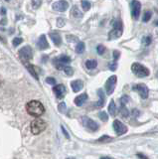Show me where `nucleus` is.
I'll use <instances>...</instances> for the list:
<instances>
[{"mask_svg":"<svg viewBox=\"0 0 158 159\" xmlns=\"http://www.w3.org/2000/svg\"><path fill=\"white\" fill-rule=\"evenodd\" d=\"M26 111L32 116H40L45 111V108L39 101H31L26 104Z\"/></svg>","mask_w":158,"mask_h":159,"instance_id":"nucleus-1","label":"nucleus"},{"mask_svg":"<svg viewBox=\"0 0 158 159\" xmlns=\"http://www.w3.org/2000/svg\"><path fill=\"white\" fill-rule=\"evenodd\" d=\"M131 71L134 73V75L137 76L138 78H144L150 74L149 70H148L146 67L142 66V65L139 63H133L131 65Z\"/></svg>","mask_w":158,"mask_h":159,"instance_id":"nucleus-2","label":"nucleus"},{"mask_svg":"<svg viewBox=\"0 0 158 159\" xmlns=\"http://www.w3.org/2000/svg\"><path fill=\"white\" fill-rule=\"evenodd\" d=\"M46 126H47V124L45 121L43 120V119L36 118L31 122V125H30L31 132L33 134H39V133H41L43 130H45Z\"/></svg>","mask_w":158,"mask_h":159,"instance_id":"nucleus-3","label":"nucleus"},{"mask_svg":"<svg viewBox=\"0 0 158 159\" xmlns=\"http://www.w3.org/2000/svg\"><path fill=\"white\" fill-rule=\"evenodd\" d=\"M122 34V23L120 20H115V22L113 23V29L108 33V39L115 40L121 36Z\"/></svg>","mask_w":158,"mask_h":159,"instance_id":"nucleus-4","label":"nucleus"},{"mask_svg":"<svg viewBox=\"0 0 158 159\" xmlns=\"http://www.w3.org/2000/svg\"><path fill=\"white\" fill-rule=\"evenodd\" d=\"M82 122L84 124V126L87 127L90 131H97L98 129V124L95 120H93V119H91L88 116H83Z\"/></svg>","mask_w":158,"mask_h":159,"instance_id":"nucleus-5","label":"nucleus"},{"mask_svg":"<svg viewBox=\"0 0 158 159\" xmlns=\"http://www.w3.org/2000/svg\"><path fill=\"white\" fill-rule=\"evenodd\" d=\"M132 89H133V91H136L138 93H139V96L142 98H148L149 89H148L146 84H134V86L132 87Z\"/></svg>","mask_w":158,"mask_h":159,"instance_id":"nucleus-6","label":"nucleus"},{"mask_svg":"<svg viewBox=\"0 0 158 159\" xmlns=\"http://www.w3.org/2000/svg\"><path fill=\"white\" fill-rule=\"evenodd\" d=\"M18 54H19V57L21 58L22 61H28V60L32 59V57H33V51L29 46H25L22 49H20Z\"/></svg>","mask_w":158,"mask_h":159,"instance_id":"nucleus-7","label":"nucleus"},{"mask_svg":"<svg viewBox=\"0 0 158 159\" xmlns=\"http://www.w3.org/2000/svg\"><path fill=\"white\" fill-rule=\"evenodd\" d=\"M116 82H117V78L116 76H111L107 79V81L106 83V93L107 94H111L113 93L115 89V86H116Z\"/></svg>","mask_w":158,"mask_h":159,"instance_id":"nucleus-8","label":"nucleus"},{"mask_svg":"<svg viewBox=\"0 0 158 159\" xmlns=\"http://www.w3.org/2000/svg\"><path fill=\"white\" fill-rule=\"evenodd\" d=\"M140 10H141V3L139 1H137V0H133L131 2V15L133 19L137 20L139 18Z\"/></svg>","mask_w":158,"mask_h":159,"instance_id":"nucleus-9","label":"nucleus"},{"mask_svg":"<svg viewBox=\"0 0 158 159\" xmlns=\"http://www.w3.org/2000/svg\"><path fill=\"white\" fill-rule=\"evenodd\" d=\"M113 129H115V131L116 132V134L118 135H122V134H124L127 132V127L124 123H122L120 120H115L113 121Z\"/></svg>","mask_w":158,"mask_h":159,"instance_id":"nucleus-10","label":"nucleus"},{"mask_svg":"<svg viewBox=\"0 0 158 159\" xmlns=\"http://www.w3.org/2000/svg\"><path fill=\"white\" fill-rule=\"evenodd\" d=\"M52 7L54 10H56V11L64 12L69 8V4L67 1H65V0H60V1H57V2L54 3L52 5Z\"/></svg>","mask_w":158,"mask_h":159,"instance_id":"nucleus-11","label":"nucleus"},{"mask_svg":"<svg viewBox=\"0 0 158 159\" xmlns=\"http://www.w3.org/2000/svg\"><path fill=\"white\" fill-rule=\"evenodd\" d=\"M54 93H55L56 97L58 98H62L65 97L66 94V87L64 84H57V86L54 88Z\"/></svg>","mask_w":158,"mask_h":159,"instance_id":"nucleus-12","label":"nucleus"},{"mask_svg":"<svg viewBox=\"0 0 158 159\" xmlns=\"http://www.w3.org/2000/svg\"><path fill=\"white\" fill-rule=\"evenodd\" d=\"M37 46L40 50H45L47 48H49V43L47 42V39L45 35H41L40 38L38 40V43H37Z\"/></svg>","mask_w":158,"mask_h":159,"instance_id":"nucleus-13","label":"nucleus"},{"mask_svg":"<svg viewBox=\"0 0 158 159\" xmlns=\"http://www.w3.org/2000/svg\"><path fill=\"white\" fill-rule=\"evenodd\" d=\"M97 94H98V97H100V101L96 103V107H102L106 103V94H105V93H103L102 89H97Z\"/></svg>","mask_w":158,"mask_h":159,"instance_id":"nucleus-14","label":"nucleus"},{"mask_svg":"<svg viewBox=\"0 0 158 159\" xmlns=\"http://www.w3.org/2000/svg\"><path fill=\"white\" fill-rule=\"evenodd\" d=\"M49 36L52 39V41L54 42V44L56 45V46H61V43H62V38L60 36V34L57 33V32H51L49 34Z\"/></svg>","mask_w":158,"mask_h":159,"instance_id":"nucleus-15","label":"nucleus"},{"mask_svg":"<svg viewBox=\"0 0 158 159\" xmlns=\"http://www.w3.org/2000/svg\"><path fill=\"white\" fill-rule=\"evenodd\" d=\"M71 87H72V89L74 92L78 93L84 88V83L81 81V80H76V81H73L71 83Z\"/></svg>","mask_w":158,"mask_h":159,"instance_id":"nucleus-16","label":"nucleus"},{"mask_svg":"<svg viewBox=\"0 0 158 159\" xmlns=\"http://www.w3.org/2000/svg\"><path fill=\"white\" fill-rule=\"evenodd\" d=\"M88 99V94L87 93H82L80 94L79 97H77L75 98V103H76V106L78 107H82L84 103L86 102V101Z\"/></svg>","mask_w":158,"mask_h":159,"instance_id":"nucleus-17","label":"nucleus"},{"mask_svg":"<svg viewBox=\"0 0 158 159\" xmlns=\"http://www.w3.org/2000/svg\"><path fill=\"white\" fill-rule=\"evenodd\" d=\"M23 62V64L25 65V67H26V69L29 71V73H30L32 76L34 77V79H36V80H39V77H38V75H37V73H36V71L34 70V67H33V65H30L29 64L27 61H22Z\"/></svg>","mask_w":158,"mask_h":159,"instance_id":"nucleus-18","label":"nucleus"},{"mask_svg":"<svg viewBox=\"0 0 158 159\" xmlns=\"http://www.w3.org/2000/svg\"><path fill=\"white\" fill-rule=\"evenodd\" d=\"M108 112L111 116H115L116 114V106H115V102L113 99H111L110 104H108Z\"/></svg>","mask_w":158,"mask_h":159,"instance_id":"nucleus-19","label":"nucleus"},{"mask_svg":"<svg viewBox=\"0 0 158 159\" xmlns=\"http://www.w3.org/2000/svg\"><path fill=\"white\" fill-rule=\"evenodd\" d=\"M71 15L73 17H75V18H78V19H80L83 17V13L79 10V8L77 6H74L73 7V10H72V12H71Z\"/></svg>","mask_w":158,"mask_h":159,"instance_id":"nucleus-20","label":"nucleus"},{"mask_svg":"<svg viewBox=\"0 0 158 159\" xmlns=\"http://www.w3.org/2000/svg\"><path fill=\"white\" fill-rule=\"evenodd\" d=\"M85 49H86L85 43H84V42H79L78 45L76 46V53L83 54L84 52H85Z\"/></svg>","mask_w":158,"mask_h":159,"instance_id":"nucleus-21","label":"nucleus"},{"mask_svg":"<svg viewBox=\"0 0 158 159\" xmlns=\"http://www.w3.org/2000/svg\"><path fill=\"white\" fill-rule=\"evenodd\" d=\"M97 62L96 61V60H88V61L86 62V67L90 70L97 68Z\"/></svg>","mask_w":158,"mask_h":159,"instance_id":"nucleus-22","label":"nucleus"},{"mask_svg":"<svg viewBox=\"0 0 158 159\" xmlns=\"http://www.w3.org/2000/svg\"><path fill=\"white\" fill-rule=\"evenodd\" d=\"M53 63H54V65H55V67H56L58 70H64V69H65V67H66V66H65V64H63L58 58L54 59V60H53Z\"/></svg>","mask_w":158,"mask_h":159,"instance_id":"nucleus-23","label":"nucleus"},{"mask_svg":"<svg viewBox=\"0 0 158 159\" xmlns=\"http://www.w3.org/2000/svg\"><path fill=\"white\" fill-rule=\"evenodd\" d=\"M60 61L63 63V64H68V63H70L71 62V58L69 57V56H67V55H61L60 57L58 58Z\"/></svg>","mask_w":158,"mask_h":159,"instance_id":"nucleus-24","label":"nucleus"},{"mask_svg":"<svg viewBox=\"0 0 158 159\" xmlns=\"http://www.w3.org/2000/svg\"><path fill=\"white\" fill-rule=\"evenodd\" d=\"M151 41H152L151 36H145L144 38L142 39V43H143L144 46H149V45L151 44Z\"/></svg>","mask_w":158,"mask_h":159,"instance_id":"nucleus-25","label":"nucleus"},{"mask_svg":"<svg viewBox=\"0 0 158 159\" xmlns=\"http://www.w3.org/2000/svg\"><path fill=\"white\" fill-rule=\"evenodd\" d=\"M120 114H121L123 117H127L128 116V111H127V108L125 107V106H122V104H121V107L120 109Z\"/></svg>","mask_w":158,"mask_h":159,"instance_id":"nucleus-26","label":"nucleus"},{"mask_svg":"<svg viewBox=\"0 0 158 159\" xmlns=\"http://www.w3.org/2000/svg\"><path fill=\"white\" fill-rule=\"evenodd\" d=\"M82 7L84 10H86V11H88V10L91 9V3L87 1V0H83L82 1Z\"/></svg>","mask_w":158,"mask_h":159,"instance_id":"nucleus-27","label":"nucleus"},{"mask_svg":"<svg viewBox=\"0 0 158 159\" xmlns=\"http://www.w3.org/2000/svg\"><path fill=\"white\" fill-rule=\"evenodd\" d=\"M151 16H152V13L150 11H146L144 15H143V22H148L150 20Z\"/></svg>","mask_w":158,"mask_h":159,"instance_id":"nucleus-28","label":"nucleus"},{"mask_svg":"<svg viewBox=\"0 0 158 159\" xmlns=\"http://www.w3.org/2000/svg\"><path fill=\"white\" fill-rule=\"evenodd\" d=\"M97 52L98 55H102L106 52V47L102 46V45H98V46L97 47Z\"/></svg>","mask_w":158,"mask_h":159,"instance_id":"nucleus-29","label":"nucleus"},{"mask_svg":"<svg viewBox=\"0 0 158 159\" xmlns=\"http://www.w3.org/2000/svg\"><path fill=\"white\" fill-rule=\"evenodd\" d=\"M64 72H65L68 76H73V74H74V70L73 68L71 67H69V66H66L65 69H64Z\"/></svg>","mask_w":158,"mask_h":159,"instance_id":"nucleus-30","label":"nucleus"},{"mask_svg":"<svg viewBox=\"0 0 158 159\" xmlns=\"http://www.w3.org/2000/svg\"><path fill=\"white\" fill-rule=\"evenodd\" d=\"M41 2H42V0H32L33 7L35 8V9H38L39 7L41 6Z\"/></svg>","mask_w":158,"mask_h":159,"instance_id":"nucleus-31","label":"nucleus"},{"mask_svg":"<svg viewBox=\"0 0 158 159\" xmlns=\"http://www.w3.org/2000/svg\"><path fill=\"white\" fill-rule=\"evenodd\" d=\"M58 108H59V111L60 112H65L66 111V108H67V107H66V103L65 102H61L60 104L58 106Z\"/></svg>","mask_w":158,"mask_h":159,"instance_id":"nucleus-32","label":"nucleus"},{"mask_svg":"<svg viewBox=\"0 0 158 159\" xmlns=\"http://www.w3.org/2000/svg\"><path fill=\"white\" fill-rule=\"evenodd\" d=\"M67 38V41L68 42H78L79 41V39L75 36H73V35H68V36L66 37Z\"/></svg>","mask_w":158,"mask_h":159,"instance_id":"nucleus-33","label":"nucleus"},{"mask_svg":"<svg viewBox=\"0 0 158 159\" xmlns=\"http://www.w3.org/2000/svg\"><path fill=\"white\" fill-rule=\"evenodd\" d=\"M23 42V39L22 38H15L13 40V46L14 47H17V46H19L21 43Z\"/></svg>","mask_w":158,"mask_h":159,"instance_id":"nucleus-34","label":"nucleus"},{"mask_svg":"<svg viewBox=\"0 0 158 159\" xmlns=\"http://www.w3.org/2000/svg\"><path fill=\"white\" fill-rule=\"evenodd\" d=\"M98 116H100V118L102 119V121H106L108 117H107V114L105 112V111H101L100 113H98Z\"/></svg>","mask_w":158,"mask_h":159,"instance_id":"nucleus-35","label":"nucleus"},{"mask_svg":"<svg viewBox=\"0 0 158 159\" xmlns=\"http://www.w3.org/2000/svg\"><path fill=\"white\" fill-rule=\"evenodd\" d=\"M108 67H110V69L111 70V71H115L116 68H117V64H116V61L112 62V63H110V65H108Z\"/></svg>","mask_w":158,"mask_h":159,"instance_id":"nucleus-36","label":"nucleus"},{"mask_svg":"<svg viewBox=\"0 0 158 159\" xmlns=\"http://www.w3.org/2000/svg\"><path fill=\"white\" fill-rule=\"evenodd\" d=\"M128 99H129V98H128L127 96H123L120 98V102H121L122 106H125V104L127 103V102H128Z\"/></svg>","mask_w":158,"mask_h":159,"instance_id":"nucleus-37","label":"nucleus"},{"mask_svg":"<svg viewBox=\"0 0 158 159\" xmlns=\"http://www.w3.org/2000/svg\"><path fill=\"white\" fill-rule=\"evenodd\" d=\"M46 82L49 84H56V80L54 79V78H51V77H49L46 79Z\"/></svg>","mask_w":158,"mask_h":159,"instance_id":"nucleus-38","label":"nucleus"},{"mask_svg":"<svg viewBox=\"0 0 158 159\" xmlns=\"http://www.w3.org/2000/svg\"><path fill=\"white\" fill-rule=\"evenodd\" d=\"M57 25H58V27H63L64 25H65V21L60 17V18H58V21H57Z\"/></svg>","mask_w":158,"mask_h":159,"instance_id":"nucleus-39","label":"nucleus"},{"mask_svg":"<svg viewBox=\"0 0 158 159\" xmlns=\"http://www.w3.org/2000/svg\"><path fill=\"white\" fill-rule=\"evenodd\" d=\"M111 137H110V136H106V135H105V136H102V137H101L100 139H98V141H107V140H111Z\"/></svg>","mask_w":158,"mask_h":159,"instance_id":"nucleus-40","label":"nucleus"},{"mask_svg":"<svg viewBox=\"0 0 158 159\" xmlns=\"http://www.w3.org/2000/svg\"><path fill=\"white\" fill-rule=\"evenodd\" d=\"M61 128H62V131H63V133H64V135H65L66 136V138H70V135H69V133L67 132V130H66V129H65V127H64L63 125L61 126Z\"/></svg>","mask_w":158,"mask_h":159,"instance_id":"nucleus-41","label":"nucleus"},{"mask_svg":"<svg viewBox=\"0 0 158 159\" xmlns=\"http://www.w3.org/2000/svg\"><path fill=\"white\" fill-rule=\"evenodd\" d=\"M120 53L118 52V51H115V52H113V58H115V61H116V60L120 58Z\"/></svg>","mask_w":158,"mask_h":159,"instance_id":"nucleus-42","label":"nucleus"},{"mask_svg":"<svg viewBox=\"0 0 158 159\" xmlns=\"http://www.w3.org/2000/svg\"><path fill=\"white\" fill-rule=\"evenodd\" d=\"M137 156L139 157L140 159H148L145 155H143V154H141V153H138V154H137Z\"/></svg>","mask_w":158,"mask_h":159,"instance_id":"nucleus-43","label":"nucleus"},{"mask_svg":"<svg viewBox=\"0 0 158 159\" xmlns=\"http://www.w3.org/2000/svg\"><path fill=\"white\" fill-rule=\"evenodd\" d=\"M5 13H6V9L4 8V7H2V8H1V14H2V15H4Z\"/></svg>","mask_w":158,"mask_h":159,"instance_id":"nucleus-44","label":"nucleus"},{"mask_svg":"<svg viewBox=\"0 0 158 159\" xmlns=\"http://www.w3.org/2000/svg\"><path fill=\"white\" fill-rule=\"evenodd\" d=\"M101 159H115V158L110 157V156H103V157H102Z\"/></svg>","mask_w":158,"mask_h":159,"instance_id":"nucleus-45","label":"nucleus"},{"mask_svg":"<svg viewBox=\"0 0 158 159\" xmlns=\"http://www.w3.org/2000/svg\"><path fill=\"white\" fill-rule=\"evenodd\" d=\"M155 25H156V26H158V20H157V21L155 22Z\"/></svg>","mask_w":158,"mask_h":159,"instance_id":"nucleus-46","label":"nucleus"},{"mask_svg":"<svg viewBox=\"0 0 158 159\" xmlns=\"http://www.w3.org/2000/svg\"><path fill=\"white\" fill-rule=\"evenodd\" d=\"M67 159H75V158H72V157H71V158H67Z\"/></svg>","mask_w":158,"mask_h":159,"instance_id":"nucleus-47","label":"nucleus"},{"mask_svg":"<svg viewBox=\"0 0 158 159\" xmlns=\"http://www.w3.org/2000/svg\"><path fill=\"white\" fill-rule=\"evenodd\" d=\"M6 1H10V0H6Z\"/></svg>","mask_w":158,"mask_h":159,"instance_id":"nucleus-48","label":"nucleus"}]
</instances>
